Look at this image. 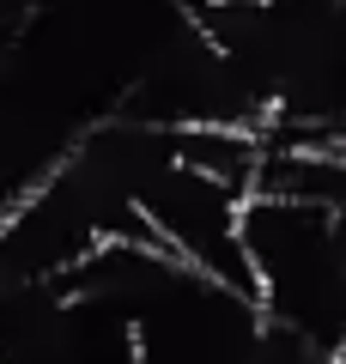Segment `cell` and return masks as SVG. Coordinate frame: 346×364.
<instances>
[{"label": "cell", "instance_id": "1", "mask_svg": "<svg viewBox=\"0 0 346 364\" xmlns=\"http://www.w3.org/2000/svg\"><path fill=\"white\" fill-rule=\"evenodd\" d=\"M140 213L152 219L158 243L177 261H189L194 273H206V279H219V286L261 304L256 255H249V237H243V195H231L213 176H201V170L170 158L140 188Z\"/></svg>", "mask_w": 346, "mask_h": 364}, {"label": "cell", "instance_id": "2", "mask_svg": "<svg viewBox=\"0 0 346 364\" xmlns=\"http://www.w3.org/2000/svg\"><path fill=\"white\" fill-rule=\"evenodd\" d=\"M340 364H346V346H340Z\"/></svg>", "mask_w": 346, "mask_h": 364}]
</instances>
